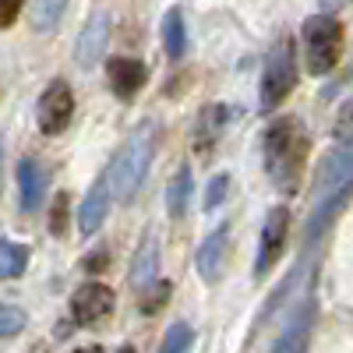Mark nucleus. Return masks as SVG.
Here are the masks:
<instances>
[{
	"instance_id": "obj_16",
	"label": "nucleus",
	"mask_w": 353,
	"mask_h": 353,
	"mask_svg": "<svg viewBox=\"0 0 353 353\" xmlns=\"http://www.w3.org/2000/svg\"><path fill=\"white\" fill-rule=\"evenodd\" d=\"M64 11H68V0H32L28 4V25L36 28V32H57L64 21Z\"/></svg>"
},
{
	"instance_id": "obj_14",
	"label": "nucleus",
	"mask_w": 353,
	"mask_h": 353,
	"mask_svg": "<svg viewBox=\"0 0 353 353\" xmlns=\"http://www.w3.org/2000/svg\"><path fill=\"white\" fill-rule=\"evenodd\" d=\"M156 276H159V244H156L152 233H145L141 244H138V251H134V261H131L128 279H131L134 290H145V286L156 283Z\"/></svg>"
},
{
	"instance_id": "obj_23",
	"label": "nucleus",
	"mask_w": 353,
	"mask_h": 353,
	"mask_svg": "<svg viewBox=\"0 0 353 353\" xmlns=\"http://www.w3.org/2000/svg\"><path fill=\"white\" fill-rule=\"evenodd\" d=\"M50 233L64 237L68 233V194H53V209H50Z\"/></svg>"
},
{
	"instance_id": "obj_29",
	"label": "nucleus",
	"mask_w": 353,
	"mask_h": 353,
	"mask_svg": "<svg viewBox=\"0 0 353 353\" xmlns=\"http://www.w3.org/2000/svg\"><path fill=\"white\" fill-rule=\"evenodd\" d=\"M321 4H325V14H332V11L343 4V0H321Z\"/></svg>"
},
{
	"instance_id": "obj_9",
	"label": "nucleus",
	"mask_w": 353,
	"mask_h": 353,
	"mask_svg": "<svg viewBox=\"0 0 353 353\" xmlns=\"http://www.w3.org/2000/svg\"><path fill=\"white\" fill-rule=\"evenodd\" d=\"M106 43H110V14H106V11H92V14H88V21H85V28L78 32V43H74V61H78V68L92 71V68L99 64Z\"/></svg>"
},
{
	"instance_id": "obj_27",
	"label": "nucleus",
	"mask_w": 353,
	"mask_h": 353,
	"mask_svg": "<svg viewBox=\"0 0 353 353\" xmlns=\"http://www.w3.org/2000/svg\"><path fill=\"white\" fill-rule=\"evenodd\" d=\"M110 265V251H88L81 258V272H103Z\"/></svg>"
},
{
	"instance_id": "obj_3",
	"label": "nucleus",
	"mask_w": 353,
	"mask_h": 353,
	"mask_svg": "<svg viewBox=\"0 0 353 353\" xmlns=\"http://www.w3.org/2000/svg\"><path fill=\"white\" fill-rule=\"evenodd\" d=\"M156 156V124L152 121H141L131 138L121 145V152L113 156L110 170L103 173L106 176V188H110V198H134L138 184L145 181V173H149V163Z\"/></svg>"
},
{
	"instance_id": "obj_13",
	"label": "nucleus",
	"mask_w": 353,
	"mask_h": 353,
	"mask_svg": "<svg viewBox=\"0 0 353 353\" xmlns=\"http://www.w3.org/2000/svg\"><path fill=\"white\" fill-rule=\"evenodd\" d=\"M106 212H110V188H106V176H99V181L88 188L81 209H78V230L85 233V237H92V233L103 226Z\"/></svg>"
},
{
	"instance_id": "obj_17",
	"label": "nucleus",
	"mask_w": 353,
	"mask_h": 353,
	"mask_svg": "<svg viewBox=\"0 0 353 353\" xmlns=\"http://www.w3.org/2000/svg\"><path fill=\"white\" fill-rule=\"evenodd\" d=\"M188 201H191V166H181L170 181V191H166V209L173 219H181L188 212Z\"/></svg>"
},
{
	"instance_id": "obj_4",
	"label": "nucleus",
	"mask_w": 353,
	"mask_h": 353,
	"mask_svg": "<svg viewBox=\"0 0 353 353\" xmlns=\"http://www.w3.org/2000/svg\"><path fill=\"white\" fill-rule=\"evenodd\" d=\"M297 85V57H293V39H279L265 61L261 71V88H258V110L269 113L276 110Z\"/></svg>"
},
{
	"instance_id": "obj_2",
	"label": "nucleus",
	"mask_w": 353,
	"mask_h": 353,
	"mask_svg": "<svg viewBox=\"0 0 353 353\" xmlns=\"http://www.w3.org/2000/svg\"><path fill=\"white\" fill-rule=\"evenodd\" d=\"M353 184V156L350 149L336 145L332 152H325L318 173H314V191H311V219H307V248L321 237V230L329 226V219L346 205Z\"/></svg>"
},
{
	"instance_id": "obj_24",
	"label": "nucleus",
	"mask_w": 353,
	"mask_h": 353,
	"mask_svg": "<svg viewBox=\"0 0 353 353\" xmlns=\"http://www.w3.org/2000/svg\"><path fill=\"white\" fill-rule=\"evenodd\" d=\"M226 191H230V176L226 173H216L212 176V184H209V191H205V209H219L223 205V198H226Z\"/></svg>"
},
{
	"instance_id": "obj_18",
	"label": "nucleus",
	"mask_w": 353,
	"mask_h": 353,
	"mask_svg": "<svg viewBox=\"0 0 353 353\" xmlns=\"http://www.w3.org/2000/svg\"><path fill=\"white\" fill-rule=\"evenodd\" d=\"M163 43H166L170 61H181V57H184L188 28H184V14L181 11H166V18H163Z\"/></svg>"
},
{
	"instance_id": "obj_8",
	"label": "nucleus",
	"mask_w": 353,
	"mask_h": 353,
	"mask_svg": "<svg viewBox=\"0 0 353 353\" xmlns=\"http://www.w3.org/2000/svg\"><path fill=\"white\" fill-rule=\"evenodd\" d=\"M74 113V92L68 81H50V88L39 99V131L43 134H61L71 124Z\"/></svg>"
},
{
	"instance_id": "obj_30",
	"label": "nucleus",
	"mask_w": 353,
	"mask_h": 353,
	"mask_svg": "<svg viewBox=\"0 0 353 353\" xmlns=\"http://www.w3.org/2000/svg\"><path fill=\"white\" fill-rule=\"evenodd\" d=\"M74 353H103V346H81V350H74Z\"/></svg>"
},
{
	"instance_id": "obj_5",
	"label": "nucleus",
	"mask_w": 353,
	"mask_h": 353,
	"mask_svg": "<svg viewBox=\"0 0 353 353\" xmlns=\"http://www.w3.org/2000/svg\"><path fill=\"white\" fill-rule=\"evenodd\" d=\"M304 57L311 74H329L343 57V25L332 14H314L304 25Z\"/></svg>"
},
{
	"instance_id": "obj_28",
	"label": "nucleus",
	"mask_w": 353,
	"mask_h": 353,
	"mask_svg": "<svg viewBox=\"0 0 353 353\" xmlns=\"http://www.w3.org/2000/svg\"><path fill=\"white\" fill-rule=\"evenodd\" d=\"M21 11V0H0V28L14 25V14Z\"/></svg>"
},
{
	"instance_id": "obj_10",
	"label": "nucleus",
	"mask_w": 353,
	"mask_h": 353,
	"mask_svg": "<svg viewBox=\"0 0 353 353\" xmlns=\"http://www.w3.org/2000/svg\"><path fill=\"white\" fill-rule=\"evenodd\" d=\"M226 258H230V223L216 226L205 244L198 248V272L205 283H219L223 279V269H226Z\"/></svg>"
},
{
	"instance_id": "obj_25",
	"label": "nucleus",
	"mask_w": 353,
	"mask_h": 353,
	"mask_svg": "<svg viewBox=\"0 0 353 353\" xmlns=\"http://www.w3.org/2000/svg\"><path fill=\"white\" fill-rule=\"evenodd\" d=\"M166 297H170V283H159L152 293H149V301H141V311L145 314H152V311H159L163 304H166Z\"/></svg>"
},
{
	"instance_id": "obj_1",
	"label": "nucleus",
	"mask_w": 353,
	"mask_h": 353,
	"mask_svg": "<svg viewBox=\"0 0 353 353\" xmlns=\"http://www.w3.org/2000/svg\"><path fill=\"white\" fill-rule=\"evenodd\" d=\"M307 149L311 141L297 117H279L269 124V131H265V170H269V181L279 194L297 191Z\"/></svg>"
},
{
	"instance_id": "obj_31",
	"label": "nucleus",
	"mask_w": 353,
	"mask_h": 353,
	"mask_svg": "<svg viewBox=\"0 0 353 353\" xmlns=\"http://www.w3.org/2000/svg\"><path fill=\"white\" fill-rule=\"evenodd\" d=\"M28 353H50V346H43V343H36L32 350H28Z\"/></svg>"
},
{
	"instance_id": "obj_11",
	"label": "nucleus",
	"mask_w": 353,
	"mask_h": 353,
	"mask_svg": "<svg viewBox=\"0 0 353 353\" xmlns=\"http://www.w3.org/2000/svg\"><path fill=\"white\" fill-rule=\"evenodd\" d=\"M311 325H314V293L307 290L304 301L297 307V314L290 318L286 332L279 336L272 353H307V339H311Z\"/></svg>"
},
{
	"instance_id": "obj_21",
	"label": "nucleus",
	"mask_w": 353,
	"mask_h": 353,
	"mask_svg": "<svg viewBox=\"0 0 353 353\" xmlns=\"http://www.w3.org/2000/svg\"><path fill=\"white\" fill-rule=\"evenodd\" d=\"M191 339H194V329L188 325V321H173L166 339H163V346H159V353H188Z\"/></svg>"
},
{
	"instance_id": "obj_32",
	"label": "nucleus",
	"mask_w": 353,
	"mask_h": 353,
	"mask_svg": "<svg viewBox=\"0 0 353 353\" xmlns=\"http://www.w3.org/2000/svg\"><path fill=\"white\" fill-rule=\"evenodd\" d=\"M0 181H4V152H0Z\"/></svg>"
},
{
	"instance_id": "obj_12",
	"label": "nucleus",
	"mask_w": 353,
	"mask_h": 353,
	"mask_svg": "<svg viewBox=\"0 0 353 353\" xmlns=\"http://www.w3.org/2000/svg\"><path fill=\"white\" fill-rule=\"evenodd\" d=\"M106 74H110L113 96H121V99H131L134 92H141V88H145V81H149V68H145L141 61H128V57L110 61Z\"/></svg>"
},
{
	"instance_id": "obj_26",
	"label": "nucleus",
	"mask_w": 353,
	"mask_h": 353,
	"mask_svg": "<svg viewBox=\"0 0 353 353\" xmlns=\"http://www.w3.org/2000/svg\"><path fill=\"white\" fill-rule=\"evenodd\" d=\"M350 113H353V103H343L339 121H336V138H339L343 149H350Z\"/></svg>"
},
{
	"instance_id": "obj_7",
	"label": "nucleus",
	"mask_w": 353,
	"mask_h": 353,
	"mask_svg": "<svg viewBox=\"0 0 353 353\" xmlns=\"http://www.w3.org/2000/svg\"><path fill=\"white\" fill-rule=\"evenodd\" d=\"M113 314V290L103 283H81L71 297V318L78 325L92 329L99 321H106Z\"/></svg>"
},
{
	"instance_id": "obj_6",
	"label": "nucleus",
	"mask_w": 353,
	"mask_h": 353,
	"mask_svg": "<svg viewBox=\"0 0 353 353\" xmlns=\"http://www.w3.org/2000/svg\"><path fill=\"white\" fill-rule=\"evenodd\" d=\"M286 237H290V209L286 205H276V209H269V216H265V223H261L254 279H265L276 269V261L283 258V248H286Z\"/></svg>"
},
{
	"instance_id": "obj_33",
	"label": "nucleus",
	"mask_w": 353,
	"mask_h": 353,
	"mask_svg": "<svg viewBox=\"0 0 353 353\" xmlns=\"http://www.w3.org/2000/svg\"><path fill=\"white\" fill-rule=\"evenodd\" d=\"M117 353H134V350H131V346H121V350H117Z\"/></svg>"
},
{
	"instance_id": "obj_22",
	"label": "nucleus",
	"mask_w": 353,
	"mask_h": 353,
	"mask_svg": "<svg viewBox=\"0 0 353 353\" xmlns=\"http://www.w3.org/2000/svg\"><path fill=\"white\" fill-rule=\"evenodd\" d=\"M28 325V314L14 304H0V339H8V336H18L21 329Z\"/></svg>"
},
{
	"instance_id": "obj_15",
	"label": "nucleus",
	"mask_w": 353,
	"mask_h": 353,
	"mask_svg": "<svg viewBox=\"0 0 353 353\" xmlns=\"http://www.w3.org/2000/svg\"><path fill=\"white\" fill-rule=\"evenodd\" d=\"M43 188H46V173L36 159H21L18 163V191H21V212H36L43 205Z\"/></svg>"
},
{
	"instance_id": "obj_20",
	"label": "nucleus",
	"mask_w": 353,
	"mask_h": 353,
	"mask_svg": "<svg viewBox=\"0 0 353 353\" xmlns=\"http://www.w3.org/2000/svg\"><path fill=\"white\" fill-rule=\"evenodd\" d=\"M226 106H205V113H201V124H198V149H209V138L216 141L219 138V131H223V124H226Z\"/></svg>"
},
{
	"instance_id": "obj_19",
	"label": "nucleus",
	"mask_w": 353,
	"mask_h": 353,
	"mask_svg": "<svg viewBox=\"0 0 353 353\" xmlns=\"http://www.w3.org/2000/svg\"><path fill=\"white\" fill-rule=\"evenodd\" d=\"M28 265V248L11 244V241H0V279H14L25 272Z\"/></svg>"
}]
</instances>
